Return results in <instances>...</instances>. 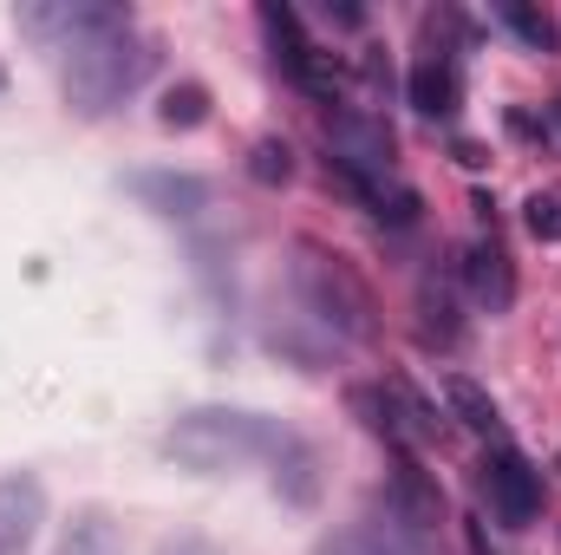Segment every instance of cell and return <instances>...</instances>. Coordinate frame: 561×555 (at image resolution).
<instances>
[{"mask_svg": "<svg viewBox=\"0 0 561 555\" xmlns=\"http://www.w3.org/2000/svg\"><path fill=\"white\" fill-rule=\"evenodd\" d=\"M523 223H529L536 242H561V203L556 196H529L523 203Z\"/></svg>", "mask_w": 561, "mask_h": 555, "instance_id": "obj_22", "label": "cell"}, {"mask_svg": "<svg viewBox=\"0 0 561 555\" xmlns=\"http://www.w3.org/2000/svg\"><path fill=\"white\" fill-rule=\"evenodd\" d=\"M59 555H125V536H118V523L112 517H79L72 530H66V543H59Z\"/></svg>", "mask_w": 561, "mask_h": 555, "instance_id": "obj_17", "label": "cell"}, {"mask_svg": "<svg viewBox=\"0 0 561 555\" xmlns=\"http://www.w3.org/2000/svg\"><path fill=\"white\" fill-rule=\"evenodd\" d=\"M157 118H163L170 132H196V125L209 118V92H203L196 79H183V86H170V92H163V105H157Z\"/></svg>", "mask_w": 561, "mask_h": 555, "instance_id": "obj_18", "label": "cell"}, {"mask_svg": "<svg viewBox=\"0 0 561 555\" xmlns=\"http://www.w3.org/2000/svg\"><path fill=\"white\" fill-rule=\"evenodd\" d=\"M280 424L255 412H229V406H203V412H183L170 424V438H163V451L176 457V464H190V471H203V477H216V471H236V464H249V457H275L280 451Z\"/></svg>", "mask_w": 561, "mask_h": 555, "instance_id": "obj_2", "label": "cell"}, {"mask_svg": "<svg viewBox=\"0 0 561 555\" xmlns=\"http://www.w3.org/2000/svg\"><path fill=\"white\" fill-rule=\"evenodd\" d=\"M327 150H333L327 170L340 183H379V177H392V132L373 112H333L327 118Z\"/></svg>", "mask_w": 561, "mask_h": 555, "instance_id": "obj_4", "label": "cell"}, {"mask_svg": "<svg viewBox=\"0 0 561 555\" xmlns=\"http://www.w3.org/2000/svg\"><path fill=\"white\" fill-rule=\"evenodd\" d=\"M346 190H353L379 223H399V229L419 223V190H405V183H392V177H379V183H346Z\"/></svg>", "mask_w": 561, "mask_h": 555, "instance_id": "obj_15", "label": "cell"}, {"mask_svg": "<svg viewBox=\"0 0 561 555\" xmlns=\"http://www.w3.org/2000/svg\"><path fill=\"white\" fill-rule=\"evenodd\" d=\"M249 177H255V183H268V190L287 183V177H294V150H287L280 138H262L255 150H249Z\"/></svg>", "mask_w": 561, "mask_h": 555, "instance_id": "obj_20", "label": "cell"}, {"mask_svg": "<svg viewBox=\"0 0 561 555\" xmlns=\"http://www.w3.org/2000/svg\"><path fill=\"white\" fill-rule=\"evenodd\" d=\"M405 92H412V105L424 118H450L457 112V66H450V53H424L412 66V79H405Z\"/></svg>", "mask_w": 561, "mask_h": 555, "instance_id": "obj_11", "label": "cell"}, {"mask_svg": "<svg viewBox=\"0 0 561 555\" xmlns=\"http://www.w3.org/2000/svg\"><path fill=\"white\" fill-rule=\"evenodd\" d=\"M386 510H392L405 530H419V536H424V530L444 517V490L424 477L412 457H399V471H392V490H386Z\"/></svg>", "mask_w": 561, "mask_h": 555, "instance_id": "obj_10", "label": "cell"}, {"mask_svg": "<svg viewBox=\"0 0 561 555\" xmlns=\"http://www.w3.org/2000/svg\"><path fill=\"white\" fill-rule=\"evenodd\" d=\"M150 66H157V53H150V39L131 33V20L105 26L85 46H72V59H66V99H72V112L105 118L125 92H138Z\"/></svg>", "mask_w": 561, "mask_h": 555, "instance_id": "obj_1", "label": "cell"}, {"mask_svg": "<svg viewBox=\"0 0 561 555\" xmlns=\"http://www.w3.org/2000/svg\"><path fill=\"white\" fill-rule=\"evenodd\" d=\"M470 555H496L490 550V536H483V523H470Z\"/></svg>", "mask_w": 561, "mask_h": 555, "instance_id": "obj_25", "label": "cell"}, {"mask_svg": "<svg viewBox=\"0 0 561 555\" xmlns=\"http://www.w3.org/2000/svg\"><path fill=\"white\" fill-rule=\"evenodd\" d=\"M444 406L463 418L470 431H483V438H503V412H496V399L470 380V373H444Z\"/></svg>", "mask_w": 561, "mask_h": 555, "instance_id": "obj_14", "label": "cell"}, {"mask_svg": "<svg viewBox=\"0 0 561 555\" xmlns=\"http://www.w3.org/2000/svg\"><path fill=\"white\" fill-rule=\"evenodd\" d=\"M163 555H216V550H209V543H170Z\"/></svg>", "mask_w": 561, "mask_h": 555, "instance_id": "obj_26", "label": "cell"}, {"mask_svg": "<svg viewBox=\"0 0 561 555\" xmlns=\"http://www.w3.org/2000/svg\"><path fill=\"white\" fill-rule=\"evenodd\" d=\"M419 307H424V340H457V320H450V294L437 287V281H424L419 287Z\"/></svg>", "mask_w": 561, "mask_h": 555, "instance_id": "obj_21", "label": "cell"}, {"mask_svg": "<svg viewBox=\"0 0 561 555\" xmlns=\"http://www.w3.org/2000/svg\"><path fill=\"white\" fill-rule=\"evenodd\" d=\"M327 20H340V26H359V20H366V7H359V0H327Z\"/></svg>", "mask_w": 561, "mask_h": 555, "instance_id": "obj_23", "label": "cell"}, {"mask_svg": "<svg viewBox=\"0 0 561 555\" xmlns=\"http://www.w3.org/2000/svg\"><path fill=\"white\" fill-rule=\"evenodd\" d=\"M125 20H131V13H125V7H105V0H46V7H20V33L39 39L46 53H72V46H85L92 33L125 26Z\"/></svg>", "mask_w": 561, "mask_h": 555, "instance_id": "obj_6", "label": "cell"}, {"mask_svg": "<svg viewBox=\"0 0 561 555\" xmlns=\"http://www.w3.org/2000/svg\"><path fill=\"white\" fill-rule=\"evenodd\" d=\"M477 484H483V497H490L496 523H510V530H529V523L542 517V471H536L523 451L496 444V451L477 464Z\"/></svg>", "mask_w": 561, "mask_h": 555, "instance_id": "obj_5", "label": "cell"}, {"mask_svg": "<svg viewBox=\"0 0 561 555\" xmlns=\"http://www.w3.org/2000/svg\"><path fill=\"white\" fill-rule=\"evenodd\" d=\"M294 281H300V294H307V307L333 327V333H346V340H373V287L353 275L340 256H327L320 242H300V262H294Z\"/></svg>", "mask_w": 561, "mask_h": 555, "instance_id": "obj_3", "label": "cell"}, {"mask_svg": "<svg viewBox=\"0 0 561 555\" xmlns=\"http://www.w3.org/2000/svg\"><path fill=\"white\" fill-rule=\"evenodd\" d=\"M313 555H424V543H419V530H405V523L386 510V517H373V523H353V530L320 536Z\"/></svg>", "mask_w": 561, "mask_h": 555, "instance_id": "obj_7", "label": "cell"}, {"mask_svg": "<svg viewBox=\"0 0 561 555\" xmlns=\"http://www.w3.org/2000/svg\"><path fill=\"white\" fill-rule=\"evenodd\" d=\"M39 517H46V490H39L26 471L0 477V555H26Z\"/></svg>", "mask_w": 561, "mask_h": 555, "instance_id": "obj_9", "label": "cell"}, {"mask_svg": "<svg viewBox=\"0 0 561 555\" xmlns=\"http://www.w3.org/2000/svg\"><path fill=\"white\" fill-rule=\"evenodd\" d=\"M346 406L359 412V424H366L373 438H386V444H399V451H405V424H399V406H392V393H386V386H353V393H346Z\"/></svg>", "mask_w": 561, "mask_h": 555, "instance_id": "obj_16", "label": "cell"}, {"mask_svg": "<svg viewBox=\"0 0 561 555\" xmlns=\"http://www.w3.org/2000/svg\"><path fill=\"white\" fill-rule=\"evenodd\" d=\"M262 33H268V46H275V66L294 79L300 66H307V33H300V13L287 7V0H262Z\"/></svg>", "mask_w": 561, "mask_h": 555, "instance_id": "obj_13", "label": "cell"}, {"mask_svg": "<svg viewBox=\"0 0 561 555\" xmlns=\"http://www.w3.org/2000/svg\"><path fill=\"white\" fill-rule=\"evenodd\" d=\"M131 190H138L144 203H157L163 216H196V209L209 203V183H196V177H170V170H144V177H131Z\"/></svg>", "mask_w": 561, "mask_h": 555, "instance_id": "obj_12", "label": "cell"}, {"mask_svg": "<svg viewBox=\"0 0 561 555\" xmlns=\"http://www.w3.org/2000/svg\"><path fill=\"white\" fill-rule=\"evenodd\" d=\"M463 281H470L477 307H490V314H503V307L516 301V269H510V249L496 242V229L463 249Z\"/></svg>", "mask_w": 561, "mask_h": 555, "instance_id": "obj_8", "label": "cell"}, {"mask_svg": "<svg viewBox=\"0 0 561 555\" xmlns=\"http://www.w3.org/2000/svg\"><path fill=\"white\" fill-rule=\"evenodd\" d=\"M510 132H516V138H542V125H536L529 112H510Z\"/></svg>", "mask_w": 561, "mask_h": 555, "instance_id": "obj_24", "label": "cell"}, {"mask_svg": "<svg viewBox=\"0 0 561 555\" xmlns=\"http://www.w3.org/2000/svg\"><path fill=\"white\" fill-rule=\"evenodd\" d=\"M503 26H510L516 39H529L536 53H556V20H549V13H536V7H523V0H503Z\"/></svg>", "mask_w": 561, "mask_h": 555, "instance_id": "obj_19", "label": "cell"}]
</instances>
